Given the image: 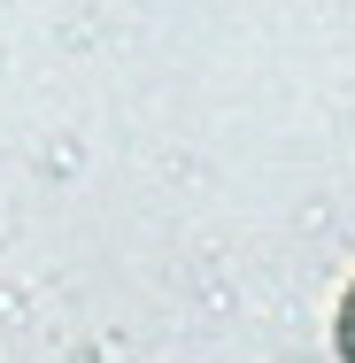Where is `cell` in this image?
<instances>
[{
  "mask_svg": "<svg viewBox=\"0 0 355 363\" xmlns=\"http://www.w3.org/2000/svg\"><path fill=\"white\" fill-rule=\"evenodd\" d=\"M340 363H355V286L340 294Z\"/></svg>",
  "mask_w": 355,
  "mask_h": 363,
  "instance_id": "1",
  "label": "cell"
}]
</instances>
